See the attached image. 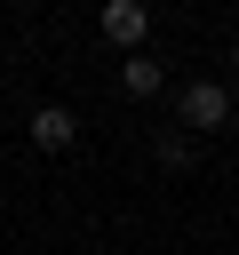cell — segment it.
<instances>
[{
  "label": "cell",
  "instance_id": "obj_1",
  "mask_svg": "<svg viewBox=\"0 0 239 255\" xmlns=\"http://www.w3.org/2000/svg\"><path fill=\"white\" fill-rule=\"evenodd\" d=\"M175 120H183V128H231V88H223V80H183Z\"/></svg>",
  "mask_w": 239,
  "mask_h": 255
},
{
  "label": "cell",
  "instance_id": "obj_2",
  "mask_svg": "<svg viewBox=\"0 0 239 255\" xmlns=\"http://www.w3.org/2000/svg\"><path fill=\"white\" fill-rule=\"evenodd\" d=\"M96 32H104L112 48H127V56H135V48H143V32H151V16H143L135 0H104V16H96Z\"/></svg>",
  "mask_w": 239,
  "mask_h": 255
},
{
  "label": "cell",
  "instance_id": "obj_3",
  "mask_svg": "<svg viewBox=\"0 0 239 255\" xmlns=\"http://www.w3.org/2000/svg\"><path fill=\"white\" fill-rule=\"evenodd\" d=\"M72 135H80V120H72L64 104H40V112H32V143H40V151H72Z\"/></svg>",
  "mask_w": 239,
  "mask_h": 255
},
{
  "label": "cell",
  "instance_id": "obj_4",
  "mask_svg": "<svg viewBox=\"0 0 239 255\" xmlns=\"http://www.w3.org/2000/svg\"><path fill=\"white\" fill-rule=\"evenodd\" d=\"M120 80H127V96H159V88H167V72H159V56H143V48H135L127 64H120Z\"/></svg>",
  "mask_w": 239,
  "mask_h": 255
},
{
  "label": "cell",
  "instance_id": "obj_5",
  "mask_svg": "<svg viewBox=\"0 0 239 255\" xmlns=\"http://www.w3.org/2000/svg\"><path fill=\"white\" fill-rule=\"evenodd\" d=\"M151 151H159V167H191V135H151Z\"/></svg>",
  "mask_w": 239,
  "mask_h": 255
},
{
  "label": "cell",
  "instance_id": "obj_6",
  "mask_svg": "<svg viewBox=\"0 0 239 255\" xmlns=\"http://www.w3.org/2000/svg\"><path fill=\"white\" fill-rule=\"evenodd\" d=\"M231 135H239V104H231Z\"/></svg>",
  "mask_w": 239,
  "mask_h": 255
},
{
  "label": "cell",
  "instance_id": "obj_7",
  "mask_svg": "<svg viewBox=\"0 0 239 255\" xmlns=\"http://www.w3.org/2000/svg\"><path fill=\"white\" fill-rule=\"evenodd\" d=\"M231 64H239V48H231Z\"/></svg>",
  "mask_w": 239,
  "mask_h": 255
}]
</instances>
